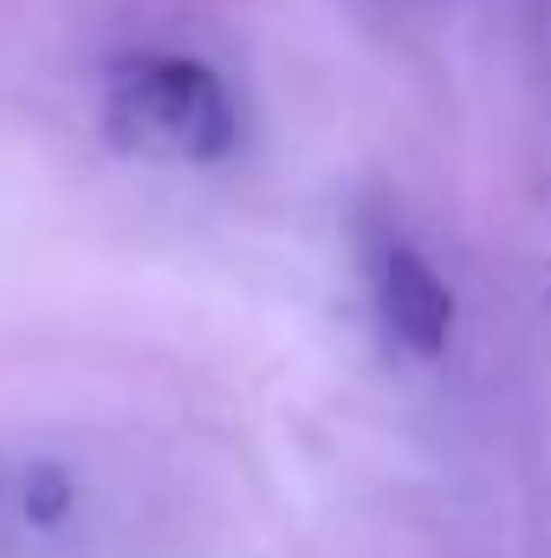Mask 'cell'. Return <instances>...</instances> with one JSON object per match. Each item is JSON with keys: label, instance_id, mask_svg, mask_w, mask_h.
<instances>
[{"label": "cell", "instance_id": "1", "mask_svg": "<svg viewBox=\"0 0 551 558\" xmlns=\"http://www.w3.org/2000/svg\"><path fill=\"white\" fill-rule=\"evenodd\" d=\"M228 85L182 52H131L105 72V137L156 162H221L234 149Z\"/></svg>", "mask_w": 551, "mask_h": 558}, {"label": "cell", "instance_id": "2", "mask_svg": "<svg viewBox=\"0 0 551 558\" xmlns=\"http://www.w3.org/2000/svg\"><path fill=\"white\" fill-rule=\"evenodd\" d=\"M370 274H377L370 292H377V312H383L390 338L421 351V357L448 351V338H454V292H448V279L434 274L409 241H396V234L377 247Z\"/></svg>", "mask_w": 551, "mask_h": 558}]
</instances>
